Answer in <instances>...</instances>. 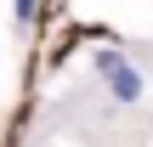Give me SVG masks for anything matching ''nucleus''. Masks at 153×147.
Wrapping results in <instances>:
<instances>
[{
    "instance_id": "f257e3e1",
    "label": "nucleus",
    "mask_w": 153,
    "mask_h": 147,
    "mask_svg": "<svg viewBox=\"0 0 153 147\" xmlns=\"http://www.w3.org/2000/svg\"><path fill=\"white\" fill-rule=\"evenodd\" d=\"M108 79H114V96H119V102H136V96L148 91V85H142V74H136L131 62H119V68H114Z\"/></svg>"
},
{
    "instance_id": "f03ea898",
    "label": "nucleus",
    "mask_w": 153,
    "mask_h": 147,
    "mask_svg": "<svg viewBox=\"0 0 153 147\" xmlns=\"http://www.w3.org/2000/svg\"><path fill=\"white\" fill-rule=\"evenodd\" d=\"M34 17V0H17V23H28Z\"/></svg>"
}]
</instances>
